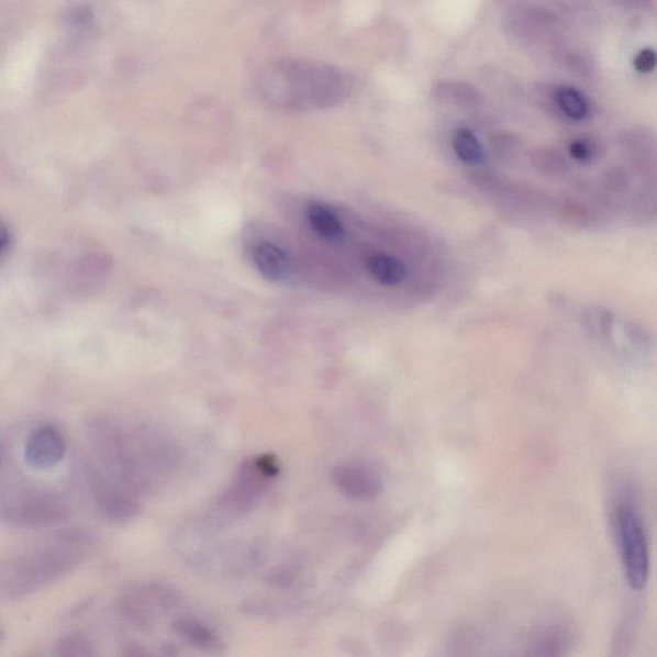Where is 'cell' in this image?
Masks as SVG:
<instances>
[{
  "mask_svg": "<svg viewBox=\"0 0 657 657\" xmlns=\"http://www.w3.org/2000/svg\"><path fill=\"white\" fill-rule=\"evenodd\" d=\"M266 102L286 110L326 109L345 101L350 80L337 67L309 59H280L257 79Z\"/></svg>",
  "mask_w": 657,
  "mask_h": 657,
  "instance_id": "6da1fadb",
  "label": "cell"
},
{
  "mask_svg": "<svg viewBox=\"0 0 657 657\" xmlns=\"http://www.w3.org/2000/svg\"><path fill=\"white\" fill-rule=\"evenodd\" d=\"M617 530L626 578L633 590H644L649 575V556L644 524L637 511L630 505L619 509Z\"/></svg>",
  "mask_w": 657,
  "mask_h": 657,
  "instance_id": "7a4b0ae2",
  "label": "cell"
},
{
  "mask_svg": "<svg viewBox=\"0 0 657 657\" xmlns=\"http://www.w3.org/2000/svg\"><path fill=\"white\" fill-rule=\"evenodd\" d=\"M335 487L349 499L369 501L381 491V479L377 471L364 466H337L331 472Z\"/></svg>",
  "mask_w": 657,
  "mask_h": 657,
  "instance_id": "3957f363",
  "label": "cell"
},
{
  "mask_svg": "<svg viewBox=\"0 0 657 657\" xmlns=\"http://www.w3.org/2000/svg\"><path fill=\"white\" fill-rule=\"evenodd\" d=\"M65 449L63 434L56 427L42 426L30 435L25 447V458L32 468L47 470L63 460Z\"/></svg>",
  "mask_w": 657,
  "mask_h": 657,
  "instance_id": "277c9868",
  "label": "cell"
},
{
  "mask_svg": "<svg viewBox=\"0 0 657 657\" xmlns=\"http://www.w3.org/2000/svg\"><path fill=\"white\" fill-rule=\"evenodd\" d=\"M254 261L259 274L270 281H279L289 271L290 259L285 250L269 242L258 244Z\"/></svg>",
  "mask_w": 657,
  "mask_h": 657,
  "instance_id": "5b68a950",
  "label": "cell"
},
{
  "mask_svg": "<svg viewBox=\"0 0 657 657\" xmlns=\"http://www.w3.org/2000/svg\"><path fill=\"white\" fill-rule=\"evenodd\" d=\"M366 269L380 285L394 287L401 285L408 277V267L401 259L393 256L377 254L366 261Z\"/></svg>",
  "mask_w": 657,
  "mask_h": 657,
  "instance_id": "8992f818",
  "label": "cell"
},
{
  "mask_svg": "<svg viewBox=\"0 0 657 657\" xmlns=\"http://www.w3.org/2000/svg\"><path fill=\"white\" fill-rule=\"evenodd\" d=\"M309 223L313 231L327 241H338L345 235V226L332 210L320 203H311L308 209Z\"/></svg>",
  "mask_w": 657,
  "mask_h": 657,
  "instance_id": "52a82bcc",
  "label": "cell"
},
{
  "mask_svg": "<svg viewBox=\"0 0 657 657\" xmlns=\"http://www.w3.org/2000/svg\"><path fill=\"white\" fill-rule=\"evenodd\" d=\"M453 148L457 158L466 165H481L487 158L483 145L468 127L456 130L453 136Z\"/></svg>",
  "mask_w": 657,
  "mask_h": 657,
  "instance_id": "ba28073f",
  "label": "cell"
},
{
  "mask_svg": "<svg viewBox=\"0 0 657 657\" xmlns=\"http://www.w3.org/2000/svg\"><path fill=\"white\" fill-rule=\"evenodd\" d=\"M556 103L559 109L571 120L582 121L590 114V103L586 96L572 87H561L556 91Z\"/></svg>",
  "mask_w": 657,
  "mask_h": 657,
  "instance_id": "9c48e42d",
  "label": "cell"
},
{
  "mask_svg": "<svg viewBox=\"0 0 657 657\" xmlns=\"http://www.w3.org/2000/svg\"><path fill=\"white\" fill-rule=\"evenodd\" d=\"M175 631H177L182 639L189 642V644L198 647L212 645L213 634L211 631L196 621H187V619L186 621H179L175 624Z\"/></svg>",
  "mask_w": 657,
  "mask_h": 657,
  "instance_id": "30bf717a",
  "label": "cell"
},
{
  "mask_svg": "<svg viewBox=\"0 0 657 657\" xmlns=\"http://www.w3.org/2000/svg\"><path fill=\"white\" fill-rule=\"evenodd\" d=\"M565 645V634L559 631H549L534 644V655H560Z\"/></svg>",
  "mask_w": 657,
  "mask_h": 657,
  "instance_id": "8fae6325",
  "label": "cell"
},
{
  "mask_svg": "<svg viewBox=\"0 0 657 657\" xmlns=\"http://www.w3.org/2000/svg\"><path fill=\"white\" fill-rule=\"evenodd\" d=\"M66 20L71 27L86 30L93 24L94 14L87 5H76L68 11Z\"/></svg>",
  "mask_w": 657,
  "mask_h": 657,
  "instance_id": "7c38bea8",
  "label": "cell"
},
{
  "mask_svg": "<svg viewBox=\"0 0 657 657\" xmlns=\"http://www.w3.org/2000/svg\"><path fill=\"white\" fill-rule=\"evenodd\" d=\"M634 68L641 74L652 73L656 66V53L654 49H644L634 58Z\"/></svg>",
  "mask_w": 657,
  "mask_h": 657,
  "instance_id": "4fadbf2b",
  "label": "cell"
},
{
  "mask_svg": "<svg viewBox=\"0 0 657 657\" xmlns=\"http://www.w3.org/2000/svg\"><path fill=\"white\" fill-rule=\"evenodd\" d=\"M570 156L577 160V163L586 164L591 160L593 156L592 145L586 141H575L569 147Z\"/></svg>",
  "mask_w": 657,
  "mask_h": 657,
  "instance_id": "5bb4252c",
  "label": "cell"
},
{
  "mask_svg": "<svg viewBox=\"0 0 657 657\" xmlns=\"http://www.w3.org/2000/svg\"><path fill=\"white\" fill-rule=\"evenodd\" d=\"M10 244V233L2 219H0V257L3 256L7 247Z\"/></svg>",
  "mask_w": 657,
  "mask_h": 657,
  "instance_id": "9a60e30c",
  "label": "cell"
},
{
  "mask_svg": "<svg viewBox=\"0 0 657 657\" xmlns=\"http://www.w3.org/2000/svg\"><path fill=\"white\" fill-rule=\"evenodd\" d=\"M617 4L628 7V9H638V7L645 5L647 0H615Z\"/></svg>",
  "mask_w": 657,
  "mask_h": 657,
  "instance_id": "2e32d148",
  "label": "cell"
}]
</instances>
